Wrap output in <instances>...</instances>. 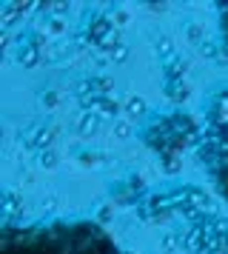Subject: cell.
Masks as SVG:
<instances>
[{
    "mask_svg": "<svg viewBox=\"0 0 228 254\" xmlns=\"http://www.w3.org/2000/svg\"><path fill=\"white\" fill-rule=\"evenodd\" d=\"M3 254H117L114 243L91 226H57L37 234L6 240Z\"/></svg>",
    "mask_w": 228,
    "mask_h": 254,
    "instance_id": "cell-1",
    "label": "cell"
}]
</instances>
